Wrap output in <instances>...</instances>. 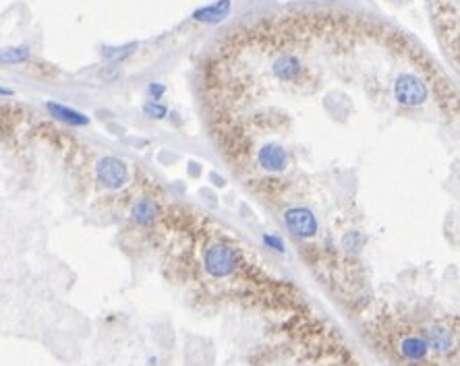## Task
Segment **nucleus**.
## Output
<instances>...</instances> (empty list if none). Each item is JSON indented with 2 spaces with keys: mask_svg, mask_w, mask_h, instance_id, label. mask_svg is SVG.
<instances>
[{
  "mask_svg": "<svg viewBox=\"0 0 460 366\" xmlns=\"http://www.w3.org/2000/svg\"><path fill=\"white\" fill-rule=\"evenodd\" d=\"M363 243H365V238L359 234V232H350V234H346L344 236V241H342V246L344 248H348V250H361L363 248Z\"/></svg>",
  "mask_w": 460,
  "mask_h": 366,
  "instance_id": "obj_13",
  "label": "nucleus"
},
{
  "mask_svg": "<svg viewBox=\"0 0 460 366\" xmlns=\"http://www.w3.org/2000/svg\"><path fill=\"white\" fill-rule=\"evenodd\" d=\"M46 110L50 112V116H54L56 121L65 122L69 126H87L90 124V116H85L83 112L75 110V108H69L65 104H58V102H46L44 104Z\"/></svg>",
  "mask_w": 460,
  "mask_h": 366,
  "instance_id": "obj_7",
  "label": "nucleus"
},
{
  "mask_svg": "<svg viewBox=\"0 0 460 366\" xmlns=\"http://www.w3.org/2000/svg\"><path fill=\"white\" fill-rule=\"evenodd\" d=\"M29 58V48L27 46H17V48H6L0 52V62L6 64H19Z\"/></svg>",
  "mask_w": 460,
  "mask_h": 366,
  "instance_id": "obj_11",
  "label": "nucleus"
},
{
  "mask_svg": "<svg viewBox=\"0 0 460 366\" xmlns=\"http://www.w3.org/2000/svg\"><path fill=\"white\" fill-rule=\"evenodd\" d=\"M427 96H429V89L423 83V79H419V75H415V73H400L396 77L394 98L402 106H409V108L421 106L427 100Z\"/></svg>",
  "mask_w": 460,
  "mask_h": 366,
  "instance_id": "obj_4",
  "label": "nucleus"
},
{
  "mask_svg": "<svg viewBox=\"0 0 460 366\" xmlns=\"http://www.w3.org/2000/svg\"><path fill=\"white\" fill-rule=\"evenodd\" d=\"M392 352L396 354L398 363H404L409 366L436 365L432 360V350H429L421 329H417V327L396 331L394 342H392Z\"/></svg>",
  "mask_w": 460,
  "mask_h": 366,
  "instance_id": "obj_1",
  "label": "nucleus"
},
{
  "mask_svg": "<svg viewBox=\"0 0 460 366\" xmlns=\"http://www.w3.org/2000/svg\"><path fill=\"white\" fill-rule=\"evenodd\" d=\"M133 48H135V44L125 46V48H106L102 54H104V58H108V60H121V58L129 56V54L133 52Z\"/></svg>",
  "mask_w": 460,
  "mask_h": 366,
  "instance_id": "obj_12",
  "label": "nucleus"
},
{
  "mask_svg": "<svg viewBox=\"0 0 460 366\" xmlns=\"http://www.w3.org/2000/svg\"><path fill=\"white\" fill-rule=\"evenodd\" d=\"M264 243L266 246H270L272 250H276V252H284V243H282V238L280 236H276V234H264Z\"/></svg>",
  "mask_w": 460,
  "mask_h": 366,
  "instance_id": "obj_15",
  "label": "nucleus"
},
{
  "mask_svg": "<svg viewBox=\"0 0 460 366\" xmlns=\"http://www.w3.org/2000/svg\"><path fill=\"white\" fill-rule=\"evenodd\" d=\"M257 162H259L262 168H266L270 172H278V170L287 168V151L280 145H276V143L266 145L264 149H259Z\"/></svg>",
  "mask_w": 460,
  "mask_h": 366,
  "instance_id": "obj_8",
  "label": "nucleus"
},
{
  "mask_svg": "<svg viewBox=\"0 0 460 366\" xmlns=\"http://www.w3.org/2000/svg\"><path fill=\"white\" fill-rule=\"evenodd\" d=\"M0 96H12V92H10V89H4V87H0Z\"/></svg>",
  "mask_w": 460,
  "mask_h": 366,
  "instance_id": "obj_17",
  "label": "nucleus"
},
{
  "mask_svg": "<svg viewBox=\"0 0 460 366\" xmlns=\"http://www.w3.org/2000/svg\"><path fill=\"white\" fill-rule=\"evenodd\" d=\"M164 92H166V89H164L162 85H157V83H152V85L148 87V94H150L152 102H157V100H160V96H162Z\"/></svg>",
  "mask_w": 460,
  "mask_h": 366,
  "instance_id": "obj_16",
  "label": "nucleus"
},
{
  "mask_svg": "<svg viewBox=\"0 0 460 366\" xmlns=\"http://www.w3.org/2000/svg\"><path fill=\"white\" fill-rule=\"evenodd\" d=\"M230 6H232L230 0H218V2H214V4H210V6H205V8L195 10V12H193V19L203 21V23H218V21H222V19L228 17Z\"/></svg>",
  "mask_w": 460,
  "mask_h": 366,
  "instance_id": "obj_9",
  "label": "nucleus"
},
{
  "mask_svg": "<svg viewBox=\"0 0 460 366\" xmlns=\"http://www.w3.org/2000/svg\"><path fill=\"white\" fill-rule=\"evenodd\" d=\"M96 174H98V180L106 186V189H121L127 178H129V170H127V164L119 157H104L98 162V168H96Z\"/></svg>",
  "mask_w": 460,
  "mask_h": 366,
  "instance_id": "obj_5",
  "label": "nucleus"
},
{
  "mask_svg": "<svg viewBox=\"0 0 460 366\" xmlns=\"http://www.w3.org/2000/svg\"><path fill=\"white\" fill-rule=\"evenodd\" d=\"M203 265L212 277H228L239 269V252L228 244H212L203 254Z\"/></svg>",
  "mask_w": 460,
  "mask_h": 366,
  "instance_id": "obj_2",
  "label": "nucleus"
},
{
  "mask_svg": "<svg viewBox=\"0 0 460 366\" xmlns=\"http://www.w3.org/2000/svg\"><path fill=\"white\" fill-rule=\"evenodd\" d=\"M421 333L432 350L434 356H452L457 354V346H459V340H457V331L442 323V321H434V323H427L421 327Z\"/></svg>",
  "mask_w": 460,
  "mask_h": 366,
  "instance_id": "obj_3",
  "label": "nucleus"
},
{
  "mask_svg": "<svg viewBox=\"0 0 460 366\" xmlns=\"http://www.w3.org/2000/svg\"><path fill=\"white\" fill-rule=\"evenodd\" d=\"M157 218V205L150 199H142L135 207H133V220L139 226H152Z\"/></svg>",
  "mask_w": 460,
  "mask_h": 366,
  "instance_id": "obj_10",
  "label": "nucleus"
},
{
  "mask_svg": "<svg viewBox=\"0 0 460 366\" xmlns=\"http://www.w3.org/2000/svg\"><path fill=\"white\" fill-rule=\"evenodd\" d=\"M284 224L289 232L297 238H311L317 232V220L307 207H293L284 214Z\"/></svg>",
  "mask_w": 460,
  "mask_h": 366,
  "instance_id": "obj_6",
  "label": "nucleus"
},
{
  "mask_svg": "<svg viewBox=\"0 0 460 366\" xmlns=\"http://www.w3.org/2000/svg\"><path fill=\"white\" fill-rule=\"evenodd\" d=\"M144 112H146L150 119H164L168 110H166V106H162V104H157V102H152V100H150V102L144 106Z\"/></svg>",
  "mask_w": 460,
  "mask_h": 366,
  "instance_id": "obj_14",
  "label": "nucleus"
}]
</instances>
